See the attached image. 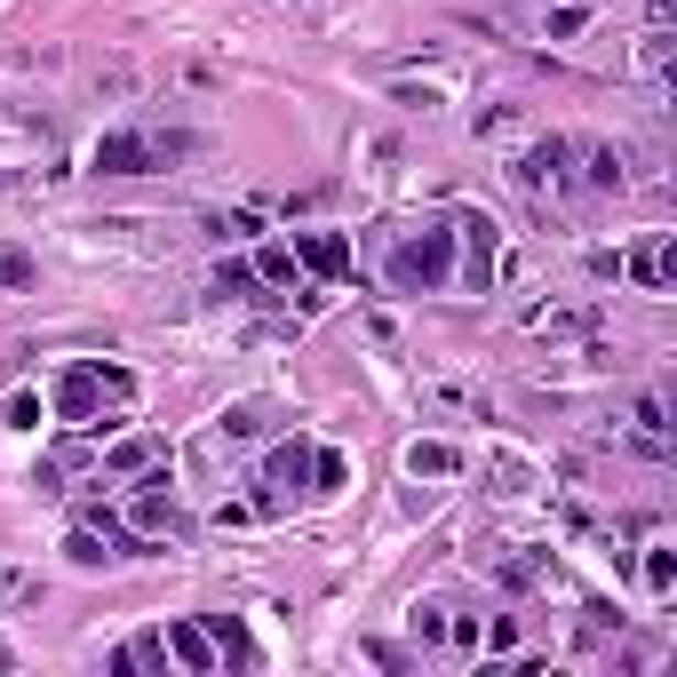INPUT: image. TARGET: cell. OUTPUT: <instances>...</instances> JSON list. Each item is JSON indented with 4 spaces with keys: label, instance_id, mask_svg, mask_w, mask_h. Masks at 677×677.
<instances>
[{
    "label": "cell",
    "instance_id": "obj_1",
    "mask_svg": "<svg viewBox=\"0 0 677 677\" xmlns=\"http://www.w3.org/2000/svg\"><path fill=\"white\" fill-rule=\"evenodd\" d=\"M199 135H152V128H112L96 135V176H144V167H167V160H192Z\"/></svg>",
    "mask_w": 677,
    "mask_h": 677
},
{
    "label": "cell",
    "instance_id": "obj_2",
    "mask_svg": "<svg viewBox=\"0 0 677 677\" xmlns=\"http://www.w3.org/2000/svg\"><path fill=\"white\" fill-rule=\"evenodd\" d=\"M447 271H455V231H447V223H423L415 240H398L391 287H398V295H438V287H447Z\"/></svg>",
    "mask_w": 677,
    "mask_h": 677
},
{
    "label": "cell",
    "instance_id": "obj_3",
    "mask_svg": "<svg viewBox=\"0 0 677 677\" xmlns=\"http://www.w3.org/2000/svg\"><path fill=\"white\" fill-rule=\"evenodd\" d=\"M105 391H112V398H128V375H120V367H73V375L56 383V415H64V423H88Z\"/></svg>",
    "mask_w": 677,
    "mask_h": 677
},
{
    "label": "cell",
    "instance_id": "obj_4",
    "mask_svg": "<svg viewBox=\"0 0 677 677\" xmlns=\"http://www.w3.org/2000/svg\"><path fill=\"white\" fill-rule=\"evenodd\" d=\"M263 487H271V494L255 502V511H287V502L312 487V447H303V438H287V447L263 462Z\"/></svg>",
    "mask_w": 677,
    "mask_h": 677
},
{
    "label": "cell",
    "instance_id": "obj_5",
    "mask_svg": "<svg viewBox=\"0 0 677 677\" xmlns=\"http://www.w3.org/2000/svg\"><path fill=\"white\" fill-rule=\"evenodd\" d=\"M295 263H312L319 280H351V240L343 231H295Z\"/></svg>",
    "mask_w": 677,
    "mask_h": 677
},
{
    "label": "cell",
    "instance_id": "obj_6",
    "mask_svg": "<svg viewBox=\"0 0 677 677\" xmlns=\"http://www.w3.org/2000/svg\"><path fill=\"white\" fill-rule=\"evenodd\" d=\"M160 654H176L192 677H208L216 669V637L199 630V622H167V637H160Z\"/></svg>",
    "mask_w": 677,
    "mask_h": 677
},
{
    "label": "cell",
    "instance_id": "obj_7",
    "mask_svg": "<svg viewBox=\"0 0 677 677\" xmlns=\"http://www.w3.org/2000/svg\"><path fill=\"white\" fill-rule=\"evenodd\" d=\"M455 231L470 240V287H487V271H494V216L462 208V216H455Z\"/></svg>",
    "mask_w": 677,
    "mask_h": 677
},
{
    "label": "cell",
    "instance_id": "obj_8",
    "mask_svg": "<svg viewBox=\"0 0 677 677\" xmlns=\"http://www.w3.org/2000/svg\"><path fill=\"white\" fill-rule=\"evenodd\" d=\"M566 152H574V144H566V135H550V144H534V152H526V160L511 167V176H518L526 192H542V184H550V176H558V167H566Z\"/></svg>",
    "mask_w": 677,
    "mask_h": 677
},
{
    "label": "cell",
    "instance_id": "obj_9",
    "mask_svg": "<svg viewBox=\"0 0 677 677\" xmlns=\"http://www.w3.org/2000/svg\"><path fill=\"white\" fill-rule=\"evenodd\" d=\"M406 470H415V479H455L462 455H455V447H438V438H415V447H406Z\"/></svg>",
    "mask_w": 677,
    "mask_h": 677
},
{
    "label": "cell",
    "instance_id": "obj_10",
    "mask_svg": "<svg viewBox=\"0 0 677 677\" xmlns=\"http://www.w3.org/2000/svg\"><path fill=\"white\" fill-rule=\"evenodd\" d=\"M152 462H160V438H128V447L105 455V470H120V479H144Z\"/></svg>",
    "mask_w": 677,
    "mask_h": 677
},
{
    "label": "cell",
    "instance_id": "obj_11",
    "mask_svg": "<svg viewBox=\"0 0 677 677\" xmlns=\"http://www.w3.org/2000/svg\"><path fill=\"white\" fill-rule=\"evenodd\" d=\"M630 280L662 295V287H669V248H662V240H654V248H637V255H630Z\"/></svg>",
    "mask_w": 677,
    "mask_h": 677
},
{
    "label": "cell",
    "instance_id": "obj_12",
    "mask_svg": "<svg viewBox=\"0 0 677 677\" xmlns=\"http://www.w3.org/2000/svg\"><path fill=\"white\" fill-rule=\"evenodd\" d=\"M637 447L662 455L669 447V423H662V398H637Z\"/></svg>",
    "mask_w": 677,
    "mask_h": 677
},
{
    "label": "cell",
    "instance_id": "obj_13",
    "mask_svg": "<svg viewBox=\"0 0 677 677\" xmlns=\"http://www.w3.org/2000/svg\"><path fill=\"white\" fill-rule=\"evenodd\" d=\"M263 415H271V406L248 398V406H231V415H223V430H231V438H263Z\"/></svg>",
    "mask_w": 677,
    "mask_h": 677
},
{
    "label": "cell",
    "instance_id": "obj_14",
    "mask_svg": "<svg viewBox=\"0 0 677 677\" xmlns=\"http://www.w3.org/2000/svg\"><path fill=\"white\" fill-rule=\"evenodd\" d=\"M590 184H598V192H614V184H622V152H614V144H598V152H590Z\"/></svg>",
    "mask_w": 677,
    "mask_h": 677
},
{
    "label": "cell",
    "instance_id": "obj_15",
    "mask_svg": "<svg viewBox=\"0 0 677 677\" xmlns=\"http://www.w3.org/2000/svg\"><path fill=\"white\" fill-rule=\"evenodd\" d=\"M64 550H73V566H105V558H112L105 542H96V526H73V542H64Z\"/></svg>",
    "mask_w": 677,
    "mask_h": 677
},
{
    "label": "cell",
    "instance_id": "obj_16",
    "mask_svg": "<svg viewBox=\"0 0 677 677\" xmlns=\"http://www.w3.org/2000/svg\"><path fill=\"white\" fill-rule=\"evenodd\" d=\"M0 415H9L17 430H41V398H32V391H9V406H0Z\"/></svg>",
    "mask_w": 677,
    "mask_h": 677
},
{
    "label": "cell",
    "instance_id": "obj_17",
    "mask_svg": "<svg viewBox=\"0 0 677 677\" xmlns=\"http://www.w3.org/2000/svg\"><path fill=\"white\" fill-rule=\"evenodd\" d=\"M669 582H677V558H669V550H646V590L662 598Z\"/></svg>",
    "mask_w": 677,
    "mask_h": 677
},
{
    "label": "cell",
    "instance_id": "obj_18",
    "mask_svg": "<svg viewBox=\"0 0 677 677\" xmlns=\"http://www.w3.org/2000/svg\"><path fill=\"white\" fill-rule=\"evenodd\" d=\"M312 479H319V494H335L351 470H343V455H312Z\"/></svg>",
    "mask_w": 677,
    "mask_h": 677
},
{
    "label": "cell",
    "instance_id": "obj_19",
    "mask_svg": "<svg viewBox=\"0 0 677 677\" xmlns=\"http://www.w3.org/2000/svg\"><path fill=\"white\" fill-rule=\"evenodd\" d=\"M32 280V255L24 248H0V287H24Z\"/></svg>",
    "mask_w": 677,
    "mask_h": 677
},
{
    "label": "cell",
    "instance_id": "obj_20",
    "mask_svg": "<svg viewBox=\"0 0 677 677\" xmlns=\"http://www.w3.org/2000/svg\"><path fill=\"white\" fill-rule=\"evenodd\" d=\"M406 630H415L423 646H438V637H447V614H438V605H415V622H406Z\"/></svg>",
    "mask_w": 677,
    "mask_h": 677
},
{
    "label": "cell",
    "instance_id": "obj_21",
    "mask_svg": "<svg viewBox=\"0 0 677 677\" xmlns=\"http://www.w3.org/2000/svg\"><path fill=\"white\" fill-rule=\"evenodd\" d=\"M637 64H646V73H662V64H669V32H662V24L646 32V48H637Z\"/></svg>",
    "mask_w": 677,
    "mask_h": 677
},
{
    "label": "cell",
    "instance_id": "obj_22",
    "mask_svg": "<svg viewBox=\"0 0 677 677\" xmlns=\"http://www.w3.org/2000/svg\"><path fill=\"white\" fill-rule=\"evenodd\" d=\"M263 280H295V255L287 248H263Z\"/></svg>",
    "mask_w": 677,
    "mask_h": 677
}]
</instances>
